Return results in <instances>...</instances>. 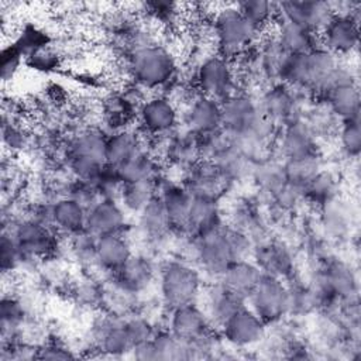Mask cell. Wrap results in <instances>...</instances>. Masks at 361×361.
<instances>
[{
  "label": "cell",
  "mask_w": 361,
  "mask_h": 361,
  "mask_svg": "<svg viewBox=\"0 0 361 361\" xmlns=\"http://www.w3.org/2000/svg\"><path fill=\"white\" fill-rule=\"evenodd\" d=\"M157 353V361H188L190 360L189 344L176 337L171 330L161 326L151 338Z\"/></svg>",
  "instance_id": "d590c367"
},
{
  "label": "cell",
  "mask_w": 361,
  "mask_h": 361,
  "mask_svg": "<svg viewBox=\"0 0 361 361\" xmlns=\"http://www.w3.org/2000/svg\"><path fill=\"white\" fill-rule=\"evenodd\" d=\"M124 320L120 324H117L114 329H111L94 347H87V348L94 351L97 357L118 358V357L130 355L134 345L126 330Z\"/></svg>",
  "instance_id": "74e56055"
},
{
  "label": "cell",
  "mask_w": 361,
  "mask_h": 361,
  "mask_svg": "<svg viewBox=\"0 0 361 361\" xmlns=\"http://www.w3.org/2000/svg\"><path fill=\"white\" fill-rule=\"evenodd\" d=\"M271 31L288 54H305L323 47L319 34L281 17H276Z\"/></svg>",
  "instance_id": "4316f807"
},
{
  "label": "cell",
  "mask_w": 361,
  "mask_h": 361,
  "mask_svg": "<svg viewBox=\"0 0 361 361\" xmlns=\"http://www.w3.org/2000/svg\"><path fill=\"white\" fill-rule=\"evenodd\" d=\"M206 316L214 329H220L237 310L245 306V300L228 290L217 279L204 283L199 299Z\"/></svg>",
  "instance_id": "ac0fdd59"
},
{
  "label": "cell",
  "mask_w": 361,
  "mask_h": 361,
  "mask_svg": "<svg viewBox=\"0 0 361 361\" xmlns=\"http://www.w3.org/2000/svg\"><path fill=\"white\" fill-rule=\"evenodd\" d=\"M158 268L159 264L155 257L144 251H138L133 252L126 264L111 276L124 288L144 296L157 283Z\"/></svg>",
  "instance_id": "9a60e30c"
},
{
  "label": "cell",
  "mask_w": 361,
  "mask_h": 361,
  "mask_svg": "<svg viewBox=\"0 0 361 361\" xmlns=\"http://www.w3.org/2000/svg\"><path fill=\"white\" fill-rule=\"evenodd\" d=\"M104 278L99 274L82 271L79 275H71L62 292L68 299L82 310L97 312L103 309V286Z\"/></svg>",
  "instance_id": "603a6c76"
},
{
  "label": "cell",
  "mask_w": 361,
  "mask_h": 361,
  "mask_svg": "<svg viewBox=\"0 0 361 361\" xmlns=\"http://www.w3.org/2000/svg\"><path fill=\"white\" fill-rule=\"evenodd\" d=\"M164 327L185 341L195 340L214 329L200 303H189L165 312Z\"/></svg>",
  "instance_id": "ffe728a7"
},
{
  "label": "cell",
  "mask_w": 361,
  "mask_h": 361,
  "mask_svg": "<svg viewBox=\"0 0 361 361\" xmlns=\"http://www.w3.org/2000/svg\"><path fill=\"white\" fill-rule=\"evenodd\" d=\"M268 330L259 316L245 305L219 329V333L230 350L248 351L264 343Z\"/></svg>",
  "instance_id": "30bf717a"
},
{
  "label": "cell",
  "mask_w": 361,
  "mask_h": 361,
  "mask_svg": "<svg viewBox=\"0 0 361 361\" xmlns=\"http://www.w3.org/2000/svg\"><path fill=\"white\" fill-rule=\"evenodd\" d=\"M158 299L165 310L197 303L204 286V276L190 261L166 258L158 268Z\"/></svg>",
  "instance_id": "277c9868"
},
{
  "label": "cell",
  "mask_w": 361,
  "mask_h": 361,
  "mask_svg": "<svg viewBox=\"0 0 361 361\" xmlns=\"http://www.w3.org/2000/svg\"><path fill=\"white\" fill-rule=\"evenodd\" d=\"M214 52L235 62L250 52L261 34L247 21L237 4H220L210 17Z\"/></svg>",
  "instance_id": "3957f363"
},
{
  "label": "cell",
  "mask_w": 361,
  "mask_h": 361,
  "mask_svg": "<svg viewBox=\"0 0 361 361\" xmlns=\"http://www.w3.org/2000/svg\"><path fill=\"white\" fill-rule=\"evenodd\" d=\"M251 259L262 275L289 281L298 275V257L290 243L282 237H268L254 244Z\"/></svg>",
  "instance_id": "ba28073f"
},
{
  "label": "cell",
  "mask_w": 361,
  "mask_h": 361,
  "mask_svg": "<svg viewBox=\"0 0 361 361\" xmlns=\"http://www.w3.org/2000/svg\"><path fill=\"white\" fill-rule=\"evenodd\" d=\"M330 1H282L278 3V16L320 34L334 17Z\"/></svg>",
  "instance_id": "d6986e66"
},
{
  "label": "cell",
  "mask_w": 361,
  "mask_h": 361,
  "mask_svg": "<svg viewBox=\"0 0 361 361\" xmlns=\"http://www.w3.org/2000/svg\"><path fill=\"white\" fill-rule=\"evenodd\" d=\"M226 224L224 209L217 199L193 197L188 227L190 235H204L221 228Z\"/></svg>",
  "instance_id": "484cf974"
},
{
  "label": "cell",
  "mask_w": 361,
  "mask_h": 361,
  "mask_svg": "<svg viewBox=\"0 0 361 361\" xmlns=\"http://www.w3.org/2000/svg\"><path fill=\"white\" fill-rule=\"evenodd\" d=\"M130 355L140 361H157V353L151 340L134 345Z\"/></svg>",
  "instance_id": "c3c4849f"
},
{
  "label": "cell",
  "mask_w": 361,
  "mask_h": 361,
  "mask_svg": "<svg viewBox=\"0 0 361 361\" xmlns=\"http://www.w3.org/2000/svg\"><path fill=\"white\" fill-rule=\"evenodd\" d=\"M130 230L127 233L97 237L94 274H102L103 278L111 276L133 255L134 251L133 241L130 238Z\"/></svg>",
  "instance_id": "44dd1931"
},
{
  "label": "cell",
  "mask_w": 361,
  "mask_h": 361,
  "mask_svg": "<svg viewBox=\"0 0 361 361\" xmlns=\"http://www.w3.org/2000/svg\"><path fill=\"white\" fill-rule=\"evenodd\" d=\"M182 185L193 197H209L221 200L230 189L217 166L206 159L197 161L180 175Z\"/></svg>",
  "instance_id": "5bb4252c"
},
{
  "label": "cell",
  "mask_w": 361,
  "mask_h": 361,
  "mask_svg": "<svg viewBox=\"0 0 361 361\" xmlns=\"http://www.w3.org/2000/svg\"><path fill=\"white\" fill-rule=\"evenodd\" d=\"M338 151L348 162L358 161L361 154V124L360 117L340 121L336 131Z\"/></svg>",
  "instance_id": "f35d334b"
},
{
  "label": "cell",
  "mask_w": 361,
  "mask_h": 361,
  "mask_svg": "<svg viewBox=\"0 0 361 361\" xmlns=\"http://www.w3.org/2000/svg\"><path fill=\"white\" fill-rule=\"evenodd\" d=\"M316 102L324 104L338 120H351L360 117V87L358 82L343 83L326 89L314 97Z\"/></svg>",
  "instance_id": "cb8c5ba5"
},
{
  "label": "cell",
  "mask_w": 361,
  "mask_h": 361,
  "mask_svg": "<svg viewBox=\"0 0 361 361\" xmlns=\"http://www.w3.org/2000/svg\"><path fill=\"white\" fill-rule=\"evenodd\" d=\"M158 180H138L123 183L118 202L127 213L138 214L158 196Z\"/></svg>",
  "instance_id": "836d02e7"
},
{
  "label": "cell",
  "mask_w": 361,
  "mask_h": 361,
  "mask_svg": "<svg viewBox=\"0 0 361 361\" xmlns=\"http://www.w3.org/2000/svg\"><path fill=\"white\" fill-rule=\"evenodd\" d=\"M78 354L61 337H48L38 347V360H72Z\"/></svg>",
  "instance_id": "f6af8a7d"
},
{
  "label": "cell",
  "mask_w": 361,
  "mask_h": 361,
  "mask_svg": "<svg viewBox=\"0 0 361 361\" xmlns=\"http://www.w3.org/2000/svg\"><path fill=\"white\" fill-rule=\"evenodd\" d=\"M180 124L196 135L220 130L221 102L204 94H196L180 109Z\"/></svg>",
  "instance_id": "e0dca14e"
},
{
  "label": "cell",
  "mask_w": 361,
  "mask_h": 361,
  "mask_svg": "<svg viewBox=\"0 0 361 361\" xmlns=\"http://www.w3.org/2000/svg\"><path fill=\"white\" fill-rule=\"evenodd\" d=\"M288 285V317L290 319H303L313 316L319 312V295L309 279L295 275Z\"/></svg>",
  "instance_id": "f1b7e54d"
},
{
  "label": "cell",
  "mask_w": 361,
  "mask_h": 361,
  "mask_svg": "<svg viewBox=\"0 0 361 361\" xmlns=\"http://www.w3.org/2000/svg\"><path fill=\"white\" fill-rule=\"evenodd\" d=\"M182 244V258L197 267L209 281L219 279L224 269L237 259L251 258L254 243L243 231L227 223L204 235L175 237Z\"/></svg>",
  "instance_id": "6da1fadb"
},
{
  "label": "cell",
  "mask_w": 361,
  "mask_h": 361,
  "mask_svg": "<svg viewBox=\"0 0 361 361\" xmlns=\"http://www.w3.org/2000/svg\"><path fill=\"white\" fill-rule=\"evenodd\" d=\"M262 272L251 258L231 262L219 276V282L247 302V298L261 281Z\"/></svg>",
  "instance_id": "83f0119b"
},
{
  "label": "cell",
  "mask_w": 361,
  "mask_h": 361,
  "mask_svg": "<svg viewBox=\"0 0 361 361\" xmlns=\"http://www.w3.org/2000/svg\"><path fill=\"white\" fill-rule=\"evenodd\" d=\"M341 195V178L340 175L323 166L305 186H303V199L305 204L313 207L314 210L320 209L330 200Z\"/></svg>",
  "instance_id": "4dcf8cb0"
},
{
  "label": "cell",
  "mask_w": 361,
  "mask_h": 361,
  "mask_svg": "<svg viewBox=\"0 0 361 361\" xmlns=\"http://www.w3.org/2000/svg\"><path fill=\"white\" fill-rule=\"evenodd\" d=\"M316 230L336 245L351 238L357 207L351 199L340 195L316 210Z\"/></svg>",
  "instance_id": "8fae6325"
},
{
  "label": "cell",
  "mask_w": 361,
  "mask_h": 361,
  "mask_svg": "<svg viewBox=\"0 0 361 361\" xmlns=\"http://www.w3.org/2000/svg\"><path fill=\"white\" fill-rule=\"evenodd\" d=\"M52 42V38L44 30H41L37 25L27 24L18 31L16 38L11 41L10 47H13L25 59L37 49L47 47Z\"/></svg>",
  "instance_id": "b9f144b4"
},
{
  "label": "cell",
  "mask_w": 361,
  "mask_h": 361,
  "mask_svg": "<svg viewBox=\"0 0 361 361\" xmlns=\"http://www.w3.org/2000/svg\"><path fill=\"white\" fill-rule=\"evenodd\" d=\"M0 262L3 275H13L17 271L28 269L31 265L24 258L14 235L10 231H1L0 240Z\"/></svg>",
  "instance_id": "60d3db41"
},
{
  "label": "cell",
  "mask_w": 361,
  "mask_h": 361,
  "mask_svg": "<svg viewBox=\"0 0 361 361\" xmlns=\"http://www.w3.org/2000/svg\"><path fill=\"white\" fill-rule=\"evenodd\" d=\"M66 196L72 197L73 200L80 203L87 210L102 199L96 186H94V183L85 182V180H78V179L72 180Z\"/></svg>",
  "instance_id": "bcb514c9"
},
{
  "label": "cell",
  "mask_w": 361,
  "mask_h": 361,
  "mask_svg": "<svg viewBox=\"0 0 361 361\" xmlns=\"http://www.w3.org/2000/svg\"><path fill=\"white\" fill-rule=\"evenodd\" d=\"M272 152L281 159L319 154L320 138L306 120L299 117L278 128L272 144Z\"/></svg>",
  "instance_id": "7c38bea8"
},
{
  "label": "cell",
  "mask_w": 361,
  "mask_h": 361,
  "mask_svg": "<svg viewBox=\"0 0 361 361\" xmlns=\"http://www.w3.org/2000/svg\"><path fill=\"white\" fill-rule=\"evenodd\" d=\"M324 166L322 152L282 159L283 173L288 182L303 188Z\"/></svg>",
  "instance_id": "e575fe53"
},
{
  "label": "cell",
  "mask_w": 361,
  "mask_h": 361,
  "mask_svg": "<svg viewBox=\"0 0 361 361\" xmlns=\"http://www.w3.org/2000/svg\"><path fill=\"white\" fill-rule=\"evenodd\" d=\"M25 63V59L10 45H7L1 52V80L7 83L16 78L20 68Z\"/></svg>",
  "instance_id": "7dc6e473"
},
{
  "label": "cell",
  "mask_w": 361,
  "mask_h": 361,
  "mask_svg": "<svg viewBox=\"0 0 361 361\" xmlns=\"http://www.w3.org/2000/svg\"><path fill=\"white\" fill-rule=\"evenodd\" d=\"M188 75L192 78L197 93L219 102L226 100L240 90L234 62L220 56L214 51L202 56Z\"/></svg>",
  "instance_id": "5b68a950"
},
{
  "label": "cell",
  "mask_w": 361,
  "mask_h": 361,
  "mask_svg": "<svg viewBox=\"0 0 361 361\" xmlns=\"http://www.w3.org/2000/svg\"><path fill=\"white\" fill-rule=\"evenodd\" d=\"M157 183L158 197L162 202L172 223L173 237L190 235L188 219L193 196L188 192V189L182 185L180 180L171 179L166 173H164Z\"/></svg>",
  "instance_id": "4fadbf2b"
},
{
  "label": "cell",
  "mask_w": 361,
  "mask_h": 361,
  "mask_svg": "<svg viewBox=\"0 0 361 361\" xmlns=\"http://www.w3.org/2000/svg\"><path fill=\"white\" fill-rule=\"evenodd\" d=\"M255 96L262 114L276 128L302 117L305 107L313 102L302 92L283 83L265 85Z\"/></svg>",
  "instance_id": "8992f818"
},
{
  "label": "cell",
  "mask_w": 361,
  "mask_h": 361,
  "mask_svg": "<svg viewBox=\"0 0 361 361\" xmlns=\"http://www.w3.org/2000/svg\"><path fill=\"white\" fill-rule=\"evenodd\" d=\"M127 214L118 200L100 199L87 210L86 230L96 237L127 233L131 227Z\"/></svg>",
  "instance_id": "7402d4cb"
},
{
  "label": "cell",
  "mask_w": 361,
  "mask_h": 361,
  "mask_svg": "<svg viewBox=\"0 0 361 361\" xmlns=\"http://www.w3.org/2000/svg\"><path fill=\"white\" fill-rule=\"evenodd\" d=\"M118 66L127 80L148 93H161L180 72L176 54L162 42H157L118 58Z\"/></svg>",
  "instance_id": "7a4b0ae2"
},
{
  "label": "cell",
  "mask_w": 361,
  "mask_h": 361,
  "mask_svg": "<svg viewBox=\"0 0 361 361\" xmlns=\"http://www.w3.org/2000/svg\"><path fill=\"white\" fill-rule=\"evenodd\" d=\"M38 347L39 344H35L25 338L1 343L0 361L38 360Z\"/></svg>",
  "instance_id": "ee69618b"
},
{
  "label": "cell",
  "mask_w": 361,
  "mask_h": 361,
  "mask_svg": "<svg viewBox=\"0 0 361 361\" xmlns=\"http://www.w3.org/2000/svg\"><path fill=\"white\" fill-rule=\"evenodd\" d=\"M147 148V138L137 127H126L107 134L106 162L110 166H118Z\"/></svg>",
  "instance_id": "d4e9b609"
},
{
  "label": "cell",
  "mask_w": 361,
  "mask_h": 361,
  "mask_svg": "<svg viewBox=\"0 0 361 361\" xmlns=\"http://www.w3.org/2000/svg\"><path fill=\"white\" fill-rule=\"evenodd\" d=\"M164 164L151 151L144 149L127 162L113 166L123 183L138 180H158L164 172Z\"/></svg>",
  "instance_id": "1f68e13d"
},
{
  "label": "cell",
  "mask_w": 361,
  "mask_h": 361,
  "mask_svg": "<svg viewBox=\"0 0 361 361\" xmlns=\"http://www.w3.org/2000/svg\"><path fill=\"white\" fill-rule=\"evenodd\" d=\"M87 209L69 196L56 199L52 204V226L62 237H71L86 228Z\"/></svg>",
  "instance_id": "f546056e"
},
{
  "label": "cell",
  "mask_w": 361,
  "mask_h": 361,
  "mask_svg": "<svg viewBox=\"0 0 361 361\" xmlns=\"http://www.w3.org/2000/svg\"><path fill=\"white\" fill-rule=\"evenodd\" d=\"M1 138L4 151L10 155H16L30 145H32V134L21 123V120H13L3 117L1 123Z\"/></svg>",
  "instance_id": "ab89813d"
},
{
  "label": "cell",
  "mask_w": 361,
  "mask_h": 361,
  "mask_svg": "<svg viewBox=\"0 0 361 361\" xmlns=\"http://www.w3.org/2000/svg\"><path fill=\"white\" fill-rule=\"evenodd\" d=\"M245 303L268 327L285 320L288 317L286 281L262 275Z\"/></svg>",
  "instance_id": "9c48e42d"
},
{
  "label": "cell",
  "mask_w": 361,
  "mask_h": 361,
  "mask_svg": "<svg viewBox=\"0 0 361 361\" xmlns=\"http://www.w3.org/2000/svg\"><path fill=\"white\" fill-rule=\"evenodd\" d=\"M135 124L145 138L168 135L180 126V107L164 93H151L138 106Z\"/></svg>",
  "instance_id": "52a82bcc"
},
{
  "label": "cell",
  "mask_w": 361,
  "mask_h": 361,
  "mask_svg": "<svg viewBox=\"0 0 361 361\" xmlns=\"http://www.w3.org/2000/svg\"><path fill=\"white\" fill-rule=\"evenodd\" d=\"M319 37L322 45L337 58H348L358 51L360 21L350 16H334Z\"/></svg>",
  "instance_id": "2e32d148"
},
{
  "label": "cell",
  "mask_w": 361,
  "mask_h": 361,
  "mask_svg": "<svg viewBox=\"0 0 361 361\" xmlns=\"http://www.w3.org/2000/svg\"><path fill=\"white\" fill-rule=\"evenodd\" d=\"M63 55L56 44L42 47L25 58V65L41 73H52L61 69L63 63Z\"/></svg>",
  "instance_id": "7bdbcfd3"
},
{
  "label": "cell",
  "mask_w": 361,
  "mask_h": 361,
  "mask_svg": "<svg viewBox=\"0 0 361 361\" xmlns=\"http://www.w3.org/2000/svg\"><path fill=\"white\" fill-rule=\"evenodd\" d=\"M247 21L262 35L268 32L278 16V3L264 0H247L235 3Z\"/></svg>",
  "instance_id": "8d00e7d4"
},
{
  "label": "cell",
  "mask_w": 361,
  "mask_h": 361,
  "mask_svg": "<svg viewBox=\"0 0 361 361\" xmlns=\"http://www.w3.org/2000/svg\"><path fill=\"white\" fill-rule=\"evenodd\" d=\"M96 243L97 237L89 230H82L66 238L68 258L82 271H96Z\"/></svg>",
  "instance_id": "d6a6232c"
}]
</instances>
